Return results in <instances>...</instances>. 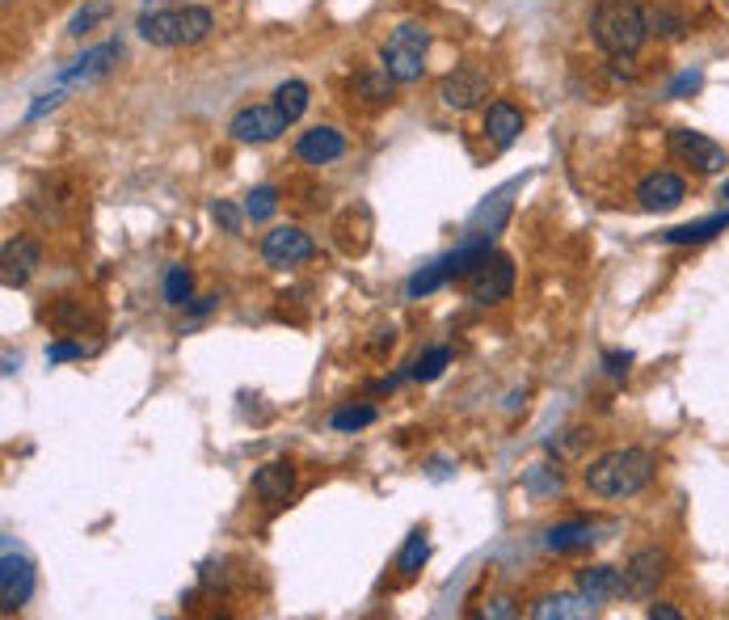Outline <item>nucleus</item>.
<instances>
[{
	"label": "nucleus",
	"mask_w": 729,
	"mask_h": 620,
	"mask_svg": "<svg viewBox=\"0 0 729 620\" xmlns=\"http://www.w3.org/2000/svg\"><path fill=\"white\" fill-rule=\"evenodd\" d=\"M292 128L287 119H283V110L274 106H245L232 114L229 123V135L232 140H241V144H271V140H279L283 131Z\"/></svg>",
	"instance_id": "8"
},
{
	"label": "nucleus",
	"mask_w": 729,
	"mask_h": 620,
	"mask_svg": "<svg viewBox=\"0 0 729 620\" xmlns=\"http://www.w3.org/2000/svg\"><path fill=\"white\" fill-rule=\"evenodd\" d=\"M42 317H47L51 325H60V329H81V325H84V308H81V304H72V299H60V304H51Z\"/></svg>",
	"instance_id": "34"
},
{
	"label": "nucleus",
	"mask_w": 729,
	"mask_h": 620,
	"mask_svg": "<svg viewBox=\"0 0 729 620\" xmlns=\"http://www.w3.org/2000/svg\"><path fill=\"white\" fill-rule=\"evenodd\" d=\"M313 254H316L313 236L304 233V228H295V224L271 228L266 241H262V257H266L271 266H295V262H308Z\"/></svg>",
	"instance_id": "10"
},
{
	"label": "nucleus",
	"mask_w": 729,
	"mask_h": 620,
	"mask_svg": "<svg viewBox=\"0 0 729 620\" xmlns=\"http://www.w3.org/2000/svg\"><path fill=\"white\" fill-rule=\"evenodd\" d=\"M426 51H431V30L417 22H401L379 47V68L393 77L396 85H414L426 72Z\"/></svg>",
	"instance_id": "4"
},
{
	"label": "nucleus",
	"mask_w": 729,
	"mask_h": 620,
	"mask_svg": "<svg viewBox=\"0 0 729 620\" xmlns=\"http://www.w3.org/2000/svg\"><path fill=\"white\" fill-rule=\"evenodd\" d=\"M342 152H346V140H342V131L337 128H313L295 140V156H300L304 165H330Z\"/></svg>",
	"instance_id": "16"
},
{
	"label": "nucleus",
	"mask_w": 729,
	"mask_h": 620,
	"mask_svg": "<svg viewBox=\"0 0 729 620\" xmlns=\"http://www.w3.org/2000/svg\"><path fill=\"white\" fill-rule=\"evenodd\" d=\"M667 566H670V557L662 553V549H641V553H632V561L625 566L628 596H637V599L654 596L658 582L667 578Z\"/></svg>",
	"instance_id": "13"
},
{
	"label": "nucleus",
	"mask_w": 729,
	"mask_h": 620,
	"mask_svg": "<svg viewBox=\"0 0 729 620\" xmlns=\"http://www.w3.org/2000/svg\"><path fill=\"white\" fill-rule=\"evenodd\" d=\"M72 359H84V343L60 338V343L47 346V364H72Z\"/></svg>",
	"instance_id": "36"
},
{
	"label": "nucleus",
	"mask_w": 729,
	"mask_h": 620,
	"mask_svg": "<svg viewBox=\"0 0 729 620\" xmlns=\"http://www.w3.org/2000/svg\"><path fill=\"white\" fill-rule=\"evenodd\" d=\"M721 199H726V203H729V182H726V194H721Z\"/></svg>",
	"instance_id": "44"
},
{
	"label": "nucleus",
	"mask_w": 729,
	"mask_h": 620,
	"mask_svg": "<svg viewBox=\"0 0 729 620\" xmlns=\"http://www.w3.org/2000/svg\"><path fill=\"white\" fill-rule=\"evenodd\" d=\"M590 545H595V524H586V519H565L544 532V549H553V553H574V549H590Z\"/></svg>",
	"instance_id": "21"
},
{
	"label": "nucleus",
	"mask_w": 729,
	"mask_h": 620,
	"mask_svg": "<svg viewBox=\"0 0 729 620\" xmlns=\"http://www.w3.org/2000/svg\"><path fill=\"white\" fill-rule=\"evenodd\" d=\"M438 98L452 110H473V106H480V98H489V77L477 72V68H456V72L443 77Z\"/></svg>",
	"instance_id": "12"
},
{
	"label": "nucleus",
	"mask_w": 729,
	"mask_h": 620,
	"mask_svg": "<svg viewBox=\"0 0 729 620\" xmlns=\"http://www.w3.org/2000/svg\"><path fill=\"white\" fill-rule=\"evenodd\" d=\"M480 131H485V140L494 149H510L523 135V110H515L510 102H494V106L485 110V128Z\"/></svg>",
	"instance_id": "18"
},
{
	"label": "nucleus",
	"mask_w": 729,
	"mask_h": 620,
	"mask_svg": "<svg viewBox=\"0 0 729 620\" xmlns=\"http://www.w3.org/2000/svg\"><path fill=\"white\" fill-rule=\"evenodd\" d=\"M211 220H215L224 233H241V224H245L250 215H245V207H236V203H229V199H220V203H211Z\"/></svg>",
	"instance_id": "35"
},
{
	"label": "nucleus",
	"mask_w": 729,
	"mask_h": 620,
	"mask_svg": "<svg viewBox=\"0 0 729 620\" xmlns=\"http://www.w3.org/2000/svg\"><path fill=\"white\" fill-rule=\"evenodd\" d=\"M726 228H729V212H721V215H709V220H691V224L667 228L662 241L667 245H705V241H712V236L726 233Z\"/></svg>",
	"instance_id": "22"
},
{
	"label": "nucleus",
	"mask_w": 729,
	"mask_h": 620,
	"mask_svg": "<svg viewBox=\"0 0 729 620\" xmlns=\"http://www.w3.org/2000/svg\"><path fill=\"white\" fill-rule=\"evenodd\" d=\"M700 81H705L700 72H679V77H675V85H670V98H684V93H696V89H700Z\"/></svg>",
	"instance_id": "40"
},
{
	"label": "nucleus",
	"mask_w": 729,
	"mask_h": 620,
	"mask_svg": "<svg viewBox=\"0 0 729 620\" xmlns=\"http://www.w3.org/2000/svg\"><path fill=\"white\" fill-rule=\"evenodd\" d=\"M649 620H684V612L670 608V603H654V608H649Z\"/></svg>",
	"instance_id": "42"
},
{
	"label": "nucleus",
	"mask_w": 729,
	"mask_h": 620,
	"mask_svg": "<svg viewBox=\"0 0 729 620\" xmlns=\"http://www.w3.org/2000/svg\"><path fill=\"white\" fill-rule=\"evenodd\" d=\"M561 486H565L561 465H531V469L523 472V490L531 494V498H548V494H561Z\"/></svg>",
	"instance_id": "25"
},
{
	"label": "nucleus",
	"mask_w": 729,
	"mask_h": 620,
	"mask_svg": "<svg viewBox=\"0 0 729 620\" xmlns=\"http://www.w3.org/2000/svg\"><path fill=\"white\" fill-rule=\"evenodd\" d=\"M274 212H279V186H257V191L245 194V215H250L253 224L271 220Z\"/></svg>",
	"instance_id": "30"
},
{
	"label": "nucleus",
	"mask_w": 729,
	"mask_h": 620,
	"mask_svg": "<svg viewBox=\"0 0 729 620\" xmlns=\"http://www.w3.org/2000/svg\"><path fill=\"white\" fill-rule=\"evenodd\" d=\"M510 191H519V182H510V186H502L494 199H485L477 207V215H473V233H485L494 236L502 228V220H506V212H510Z\"/></svg>",
	"instance_id": "23"
},
{
	"label": "nucleus",
	"mask_w": 729,
	"mask_h": 620,
	"mask_svg": "<svg viewBox=\"0 0 729 620\" xmlns=\"http://www.w3.org/2000/svg\"><path fill=\"white\" fill-rule=\"evenodd\" d=\"M646 26H649V34H662V39H675V34H684V18H679L670 4H649V9H646Z\"/></svg>",
	"instance_id": "29"
},
{
	"label": "nucleus",
	"mask_w": 729,
	"mask_h": 620,
	"mask_svg": "<svg viewBox=\"0 0 729 620\" xmlns=\"http://www.w3.org/2000/svg\"><path fill=\"white\" fill-rule=\"evenodd\" d=\"M578 591H583L595 608L616 596H628L625 570H616V566H586V570H578Z\"/></svg>",
	"instance_id": "17"
},
{
	"label": "nucleus",
	"mask_w": 729,
	"mask_h": 620,
	"mask_svg": "<svg viewBox=\"0 0 729 620\" xmlns=\"http://www.w3.org/2000/svg\"><path fill=\"white\" fill-rule=\"evenodd\" d=\"M110 9H114L110 0H93V4H84L81 13L68 22V34H72V39H81L84 30H93V26L102 22V18H110Z\"/></svg>",
	"instance_id": "32"
},
{
	"label": "nucleus",
	"mask_w": 729,
	"mask_h": 620,
	"mask_svg": "<svg viewBox=\"0 0 729 620\" xmlns=\"http://www.w3.org/2000/svg\"><path fill=\"white\" fill-rule=\"evenodd\" d=\"M447 364H452V350H447V346H431V350H426V355L409 367V380H417V385H431V380H438V376L447 372Z\"/></svg>",
	"instance_id": "28"
},
{
	"label": "nucleus",
	"mask_w": 729,
	"mask_h": 620,
	"mask_svg": "<svg viewBox=\"0 0 729 620\" xmlns=\"http://www.w3.org/2000/svg\"><path fill=\"white\" fill-rule=\"evenodd\" d=\"M464 283H468V299H477V304H502V299L515 292V262L494 250Z\"/></svg>",
	"instance_id": "7"
},
{
	"label": "nucleus",
	"mask_w": 729,
	"mask_h": 620,
	"mask_svg": "<svg viewBox=\"0 0 729 620\" xmlns=\"http://www.w3.org/2000/svg\"><path fill=\"white\" fill-rule=\"evenodd\" d=\"M670 156L679 161V165H688V170L696 173H717L726 170V149L717 144V140H709L705 131H691V128H675L667 140Z\"/></svg>",
	"instance_id": "5"
},
{
	"label": "nucleus",
	"mask_w": 729,
	"mask_h": 620,
	"mask_svg": "<svg viewBox=\"0 0 729 620\" xmlns=\"http://www.w3.org/2000/svg\"><path fill=\"white\" fill-rule=\"evenodd\" d=\"M375 423V409L372 406H346V409H334V418H330V427L334 430H363Z\"/></svg>",
	"instance_id": "33"
},
{
	"label": "nucleus",
	"mask_w": 729,
	"mask_h": 620,
	"mask_svg": "<svg viewBox=\"0 0 729 620\" xmlns=\"http://www.w3.org/2000/svg\"><path fill=\"white\" fill-rule=\"evenodd\" d=\"M39 266H42V245L34 236H13V241H4V250H0V278H4L9 292H13V287H26Z\"/></svg>",
	"instance_id": "9"
},
{
	"label": "nucleus",
	"mask_w": 729,
	"mask_h": 620,
	"mask_svg": "<svg viewBox=\"0 0 729 620\" xmlns=\"http://www.w3.org/2000/svg\"><path fill=\"white\" fill-rule=\"evenodd\" d=\"M334 241L342 254H367V245H372V215H367V207H351V212L337 220L334 228Z\"/></svg>",
	"instance_id": "19"
},
{
	"label": "nucleus",
	"mask_w": 729,
	"mask_h": 620,
	"mask_svg": "<svg viewBox=\"0 0 729 620\" xmlns=\"http://www.w3.org/2000/svg\"><path fill=\"white\" fill-rule=\"evenodd\" d=\"M190 292H194V278H190L186 266H169V275H165V304H173V308H186Z\"/></svg>",
	"instance_id": "31"
},
{
	"label": "nucleus",
	"mask_w": 729,
	"mask_h": 620,
	"mask_svg": "<svg viewBox=\"0 0 729 620\" xmlns=\"http://www.w3.org/2000/svg\"><path fill=\"white\" fill-rule=\"evenodd\" d=\"M30 596H34V566L13 545H4V553H0V612L13 617L18 608L30 603Z\"/></svg>",
	"instance_id": "6"
},
{
	"label": "nucleus",
	"mask_w": 729,
	"mask_h": 620,
	"mask_svg": "<svg viewBox=\"0 0 729 620\" xmlns=\"http://www.w3.org/2000/svg\"><path fill=\"white\" fill-rule=\"evenodd\" d=\"M21 367V359L18 355H13V350H4V376H13V372H18Z\"/></svg>",
	"instance_id": "43"
},
{
	"label": "nucleus",
	"mask_w": 729,
	"mask_h": 620,
	"mask_svg": "<svg viewBox=\"0 0 729 620\" xmlns=\"http://www.w3.org/2000/svg\"><path fill=\"white\" fill-rule=\"evenodd\" d=\"M63 102V85H55V89H47V93H39L34 102H30V110H26V119L34 123V119H42L47 110H55Z\"/></svg>",
	"instance_id": "37"
},
{
	"label": "nucleus",
	"mask_w": 729,
	"mask_h": 620,
	"mask_svg": "<svg viewBox=\"0 0 729 620\" xmlns=\"http://www.w3.org/2000/svg\"><path fill=\"white\" fill-rule=\"evenodd\" d=\"M590 39L611 60H632L649 39L646 4L637 0H599L590 13Z\"/></svg>",
	"instance_id": "2"
},
{
	"label": "nucleus",
	"mask_w": 729,
	"mask_h": 620,
	"mask_svg": "<svg viewBox=\"0 0 729 620\" xmlns=\"http://www.w3.org/2000/svg\"><path fill=\"white\" fill-rule=\"evenodd\" d=\"M480 617L485 620H510V617H519V603L510 596H498V599H489L485 608H480Z\"/></svg>",
	"instance_id": "39"
},
{
	"label": "nucleus",
	"mask_w": 729,
	"mask_h": 620,
	"mask_svg": "<svg viewBox=\"0 0 729 620\" xmlns=\"http://www.w3.org/2000/svg\"><path fill=\"white\" fill-rule=\"evenodd\" d=\"M295 490V465L292 460H271L253 472V494L266 502V507H283Z\"/></svg>",
	"instance_id": "15"
},
{
	"label": "nucleus",
	"mask_w": 729,
	"mask_h": 620,
	"mask_svg": "<svg viewBox=\"0 0 729 620\" xmlns=\"http://www.w3.org/2000/svg\"><path fill=\"white\" fill-rule=\"evenodd\" d=\"M123 60V43H102V47H89L81 60H72L68 68H60L55 72V85H84V81H98V77H105L110 68Z\"/></svg>",
	"instance_id": "11"
},
{
	"label": "nucleus",
	"mask_w": 729,
	"mask_h": 620,
	"mask_svg": "<svg viewBox=\"0 0 729 620\" xmlns=\"http://www.w3.org/2000/svg\"><path fill=\"white\" fill-rule=\"evenodd\" d=\"M632 367V350H604V372L611 380H625Z\"/></svg>",
	"instance_id": "38"
},
{
	"label": "nucleus",
	"mask_w": 729,
	"mask_h": 620,
	"mask_svg": "<svg viewBox=\"0 0 729 620\" xmlns=\"http://www.w3.org/2000/svg\"><path fill=\"white\" fill-rule=\"evenodd\" d=\"M658 477V456L649 448H611L586 465L583 481L595 498H632Z\"/></svg>",
	"instance_id": "1"
},
{
	"label": "nucleus",
	"mask_w": 729,
	"mask_h": 620,
	"mask_svg": "<svg viewBox=\"0 0 729 620\" xmlns=\"http://www.w3.org/2000/svg\"><path fill=\"white\" fill-rule=\"evenodd\" d=\"M393 77L379 68V72H358L355 81H351V89H355V98H363V102H372V106H379V102H388L393 98Z\"/></svg>",
	"instance_id": "26"
},
{
	"label": "nucleus",
	"mask_w": 729,
	"mask_h": 620,
	"mask_svg": "<svg viewBox=\"0 0 729 620\" xmlns=\"http://www.w3.org/2000/svg\"><path fill=\"white\" fill-rule=\"evenodd\" d=\"M688 199V186H684V177L679 173H649L646 182L637 186V203L646 207V212H670V207H679Z\"/></svg>",
	"instance_id": "14"
},
{
	"label": "nucleus",
	"mask_w": 729,
	"mask_h": 620,
	"mask_svg": "<svg viewBox=\"0 0 729 620\" xmlns=\"http://www.w3.org/2000/svg\"><path fill=\"white\" fill-rule=\"evenodd\" d=\"M308 102H313V98H308V85H304V81H283V85L274 89V106L283 110L287 123H295V119L308 110Z\"/></svg>",
	"instance_id": "27"
},
{
	"label": "nucleus",
	"mask_w": 729,
	"mask_h": 620,
	"mask_svg": "<svg viewBox=\"0 0 729 620\" xmlns=\"http://www.w3.org/2000/svg\"><path fill=\"white\" fill-rule=\"evenodd\" d=\"M595 612V603L578 591V596H540L531 608H527V617L531 620H583Z\"/></svg>",
	"instance_id": "20"
},
{
	"label": "nucleus",
	"mask_w": 729,
	"mask_h": 620,
	"mask_svg": "<svg viewBox=\"0 0 729 620\" xmlns=\"http://www.w3.org/2000/svg\"><path fill=\"white\" fill-rule=\"evenodd\" d=\"M211 9L203 4H186V9H156V13H140V39L152 47H182V43H203L211 34Z\"/></svg>",
	"instance_id": "3"
},
{
	"label": "nucleus",
	"mask_w": 729,
	"mask_h": 620,
	"mask_svg": "<svg viewBox=\"0 0 729 620\" xmlns=\"http://www.w3.org/2000/svg\"><path fill=\"white\" fill-rule=\"evenodd\" d=\"M0 4H4V9H9V4H13V0H0Z\"/></svg>",
	"instance_id": "45"
},
{
	"label": "nucleus",
	"mask_w": 729,
	"mask_h": 620,
	"mask_svg": "<svg viewBox=\"0 0 729 620\" xmlns=\"http://www.w3.org/2000/svg\"><path fill=\"white\" fill-rule=\"evenodd\" d=\"M426 557H431V536H426V528H414V532L405 536L401 553H396V575L414 578L426 566Z\"/></svg>",
	"instance_id": "24"
},
{
	"label": "nucleus",
	"mask_w": 729,
	"mask_h": 620,
	"mask_svg": "<svg viewBox=\"0 0 729 620\" xmlns=\"http://www.w3.org/2000/svg\"><path fill=\"white\" fill-rule=\"evenodd\" d=\"M215 304H220V296H199V299H190V304H186V317H207Z\"/></svg>",
	"instance_id": "41"
}]
</instances>
